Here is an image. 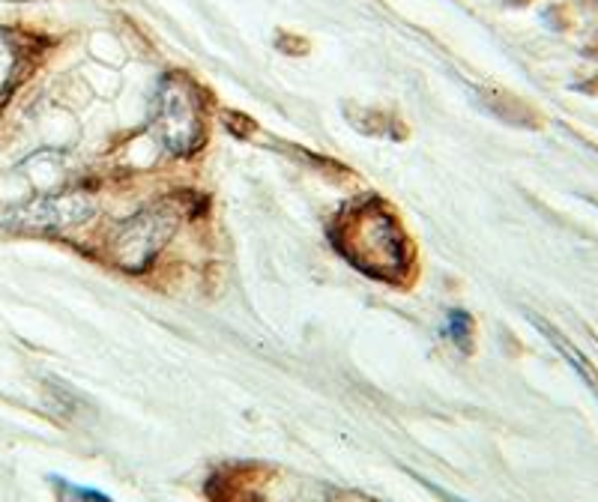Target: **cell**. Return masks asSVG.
Instances as JSON below:
<instances>
[{
  "label": "cell",
  "mask_w": 598,
  "mask_h": 502,
  "mask_svg": "<svg viewBox=\"0 0 598 502\" xmlns=\"http://www.w3.org/2000/svg\"><path fill=\"white\" fill-rule=\"evenodd\" d=\"M153 129L174 156H189L204 144V117L189 84L178 79H165L159 84Z\"/></svg>",
  "instance_id": "cell-1"
},
{
  "label": "cell",
  "mask_w": 598,
  "mask_h": 502,
  "mask_svg": "<svg viewBox=\"0 0 598 502\" xmlns=\"http://www.w3.org/2000/svg\"><path fill=\"white\" fill-rule=\"evenodd\" d=\"M347 227H354V252H347V257H354L356 266L368 269L372 276L402 273V257L407 252L402 243V230L377 204L354 213Z\"/></svg>",
  "instance_id": "cell-2"
},
{
  "label": "cell",
  "mask_w": 598,
  "mask_h": 502,
  "mask_svg": "<svg viewBox=\"0 0 598 502\" xmlns=\"http://www.w3.org/2000/svg\"><path fill=\"white\" fill-rule=\"evenodd\" d=\"M171 234H174V218L165 216V209H144L120 227L111 243V257L129 273H138L159 255V248L165 246Z\"/></svg>",
  "instance_id": "cell-3"
},
{
  "label": "cell",
  "mask_w": 598,
  "mask_h": 502,
  "mask_svg": "<svg viewBox=\"0 0 598 502\" xmlns=\"http://www.w3.org/2000/svg\"><path fill=\"white\" fill-rule=\"evenodd\" d=\"M97 216V204L88 195H49L19 204L0 218L12 230H51V227H75Z\"/></svg>",
  "instance_id": "cell-4"
},
{
  "label": "cell",
  "mask_w": 598,
  "mask_h": 502,
  "mask_svg": "<svg viewBox=\"0 0 598 502\" xmlns=\"http://www.w3.org/2000/svg\"><path fill=\"white\" fill-rule=\"evenodd\" d=\"M12 66H16V54H12L10 42L0 37V96H3V90L10 84Z\"/></svg>",
  "instance_id": "cell-5"
}]
</instances>
